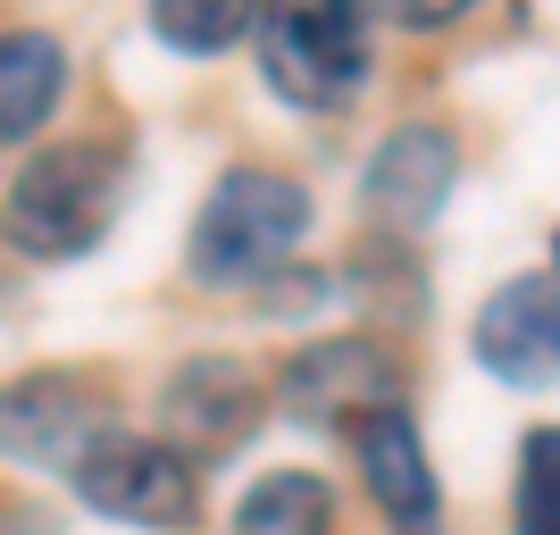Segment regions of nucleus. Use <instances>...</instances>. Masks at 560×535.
I'll use <instances>...</instances> for the list:
<instances>
[{
    "instance_id": "obj_9",
    "label": "nucleus",
    "mask_w": 560,
    "mask_h": 535,
    "mask_svg": "<svg viewBox=\"0 0 560 535\" xmlns=\"http://www.w3.org/2000/svg\"><path fill=\"white\" fill-rule=\"evenodd\" d=\"M452 185H460V135L435 126V117H410V126H394V135L376 142L369 176H360V201H369L376 226L419 234V226L444 218Z\"/></svg>"
},
{
    "instance_id": "obj_16",
    "label": "nucleus",
    "mask_w": 560,
    "mask_h": 535,
    "mask_svg": "<svg viewBox=\"0 0 560 535\" xmlns=\"http://www.w3.org/2000/svg\"><path fill=\"white\" fill-rule=\"evenodd\" d=\"M552 268H560V234H552Z\"/></svg>"
},
{
    "instance_id": "obj_10",
    "label": "nucleus",
    "mask_w": 560,
    "mask_h": 535,
    "mask_svg": "<svg viewBox=\"0 0 560 535\" xmlns=\"http://www.w3.org/2000/svg\"><path fill=\"white\" fill-rule=\"evenodd\" d=\"M351 461H360L369 502L394 519V535H444V486H435L427 443H419V419H410L401 402L351 427Z\"/></svg>"
},
{
    "instance_id": "obj_3",
    "label": "nucleus",
    "mask_w": 560,
    "mask_h": 535,
    "mask_svg": "<svg viewBox=\"0 0 560 535\" xmlns=\"http://www.w3.org/2000/svg\"><path fill=\"white\" fill-rule=\"evenodd\" d=\"M259 75L293 109H343L369 84V9L360 0H259Z\"/></svg>"
},
{
    "instance_id": "obj_12",
    "label": "nucleus",
    "mask_w": 560,
    "mask_h": 535,
    "mask_svg": "<svg viewBox=\"0 0 560 535\" xmlns=\"http://www.w3.org/2000/svg\"><path fill=\"white\" fill-rule=\"evenodd\" d=\"M234 535H335V486L318 468H277L234 502Z\"/></svg>"
},
{
    "instance_id": "obj_13",
    "label": "nucleus",
    "mask_w": 560,
    "mask_h": 535,
    "mask_svg": "<svg viewBox=\"0 0 560 535\" xmlns=\"http://www.w3.org/2000/svg\"><path fill=\"white\" fill-rule=\"evenodd\" d=\"M259 25V0H151V34L185 59H210V50H234Z\"/></svg>"
},
{
    "instance_id": "obj_6",
    "label": "nucleus",
    "mask_w": 560,
    "mask_h": 535,
    "mask_svg": "<svg viewBox=\"0 0 560 535\" xmlns=\"http://www.w3.org/2000/svg\"><path fill=\"white\" fill-rule=\"evenodd\" d=\"M101 427V385L84 369H25L0 385V452L25 468H75Z\"/></svg>"
},
{
    "instance_id": "obj_5",
    "label": "nucleus",
    "mask_w": 560,
    "mask_h": 535,
    "mask_svg": "<svg viewBox=\"0 0 560 535\" xmlns=\"http://www.w3.org/2000/svg\"><path fill=\"white\" fill-rule=\"evenodd\" d=\"M277 402L302 427H360L376 410L401 402V360L385 351V335H318L277 369Z\"/></svg>"
},
{
    "instance_id": "obj_1",
    "label": "nucleus",
    "mask_w": 560,
    "mask_h": 535,
    "mask_svg": "<svg viewBox=\"0 0 560 535\" xmlns=\"http://www.w3.org/2000/svg\"><path fill=\"white\" fill-rule=\"evenodd\" d=\"M117 193H126V160L109 142H50L9 176L0 193V234L18 243L25 259H75L93 252L117 218Z\"/></svg>"
},
{
    "instance_id": "obj_8",
    "label": "nucleus",
    "mask_w": 560,
    "mask_h": 535,
    "mask_svg": "<svg viewBox=\"0 0 560 535\" xmlns=\"http://www.w3.org/2000/svg\"><path fill=\"white\" fill-rule=\"evenodd\" d=\"M468 351L477 369L502 376V385H552L560 376V268H536V277H511L477 302V326H468Z\"/></svg>"
},
{
    "instance_id": "obj_11",
    "label": "nucleus",
    "mask_w": 560,
    "mask_h": 535,
    "mask_svg": "<svg viewBox=\"0 0 560 535\" xmlns=\"http://www.w3.org/2000/svg\"><path fill=\"white\" fill-rule=\"evenodd\" d=\"M68 93V43L43 25L0 34V142H34Z\"/></svg>"
},
{
    "instance_id": "obj_2",
    "label": "nucleus",
    "mask_w": 560,
    "mask_h": 535,
    "mask_svg": "<svg viewBox=\"0 0 560 535\" xmlns=\"http://www.w3.org/2000/svg\"><path fill=\"white\" fill-rule=\"evenodd\" d=\"M310 234V193L284 167H226L192 218L185 268L201 284H268Z\"/></svg>"
},
{
    "instance_id": "obj_14",
    "label": "nucleus",
    "mask_w": 560,
    "mask_h": 535,
    "mask_svg": "<svg viewBox=\"0 0 560 535\" xmlns=\"http://www.w3.org/2000/svg\"><path fill=\"white\" fill-rule=\"evenodd\" d=\"M518 535H560V427L518 435V486H511Z\"/></svg>"
},
{
    "instance_id": "obj_15",
    "label": "nucleus",
    "mask_w": 560,
    "mask_h": 535,
    "mask_svg": "<svg viewBox=\"0 0 560 535\" xmlns=\"http://www.w3.org/2000/svg\"><path fill=\"white\" fill-rule=\"evenodd\" d=\"M376 25H401V34H435V25H460L468 9H486V0H360Z\"/></svg>"
},
{
    "instance_id": "obj_7",
    "label": "nucleus",
    "mask_w": 560,
    "mask_h": 535,
    "mask_svg": "<svg viewBox=\"0 0 560 535\" xmlns=\"http://www.w3.org/2000/svg\"><path fill=\"white\" fill-rule=\"evenodd\" d=\"M259 369L252 360H226V351H192L160 376V435L185 452V461H218L259 427Z\"/></svg>"
},
{
    "instance_id": "obj_4",
    "label": "nucleus",
    "mask_w": 560,
    "mask_h": 535,
    "mask_svg": "<svg viewBox=\"0 0 560 535\" xmlns=\"http://www.w3.org/2000/svg\"><path fill=\"white\" fill-rule=\"evenodd\" d=\"M68 486L84 511L117 519V527H151V535H176L201 519V461H185L167 435H109L68 468Z\"/></svg>"
}]
</instances>
